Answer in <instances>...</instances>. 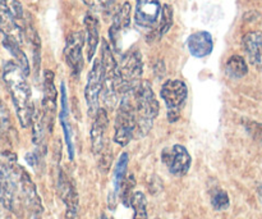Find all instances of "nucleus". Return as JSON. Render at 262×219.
<instances>
[{"mask_svg": "<svg viewBox=\"0 0 262 219\" xmlns=\"http://www.w3.org/2000/svg\"><path fill=\"white\" fill-rule=\"evenodd\" d=\"M0 203L10 213L28 219H40L43 208L27 172L19 166L0 162Z\"/></svg>", "mask_w": 262, "mask_h": 219, "instance_id": "1", "label": "nucleus"}, {"mask_svg": "<svg viewBox=\"0 0 262 219\" xmlns=\"http://www.w3.org/2000/svg\"><path fill=\"white\" fill-rule=\"evenodd\" d=\"M26 74L20 71L14 62H7L3 68V78L7 85L14 104L15 113L22 127H28L32 123L35 105L32 103V92L26 79Z\"/></svg>", "mask_w": 262, "mask_h": 219, "instance_id": "2", "label": "nucleus"}, {"mask_svg": "<svg viewBox=\"0 0 262 219\" xmlns=\"http://www.w3.org/2000/svg\"><path fill=\"white\" fill-rule=\"evenodd\" d=\"M133 107L136 113V137H143L151 131L154 121L159 114L158 99L148 81H141L132 92Z\"/></svg>", "mask_w": 262, "mask_h": 219, "instance_id": "3", "label": "nucleus"}, {"mask_svg": "<svg viewBox=\"0 0 262 219\" xmlns=\"http://www.w3.org/2000/svg\"><path fill=\"white\" fill-rule=\"evenodd\" d=\"M143 62L140 51L133 50L124 54L118 63L115 76V91L118 96L132 94L141 82Z\"/></svg>", "mask_w": 262, "mask_h": 219, "instance_id": "4", "label": "nucleus"}, {"mask_svg": "<svg viewBox=\"0 0 262 219\" xmlns=\"http://www.w3.org/2000/svg\"><path fill=\"white\" fill-rule=\"evenodd\" d=\"M136 113L133 107L132 94L122 96L117 115H115L114 141L120 146H125L136 135Z\"/></svg>", "mask_w": 262, "mask_h": 219, "instance_id": "5", "label": "nucleus"}, {"mask_svg": "<svg viewBox=\"0 0 262 219\" xmlns=\"http://www.w3.org/2000/svg\"><path fill=\"white\" fill-rule=\"evenodd\" d=\"M109 125L107 113L104 108H99L95 113L94 123L91 127V148L96 156H100L99 166L102 171L106 172L112 163V154L106 151V130Z\"/></svg>", "mask_w": 262, "mask_h": 219, "instance_id": "6", "label": "nucleus"}, {"mask_svg": "<svg viewBox=\"0 0 262 219\" xmlns=\"http://www.w3.org/2000/svg\"><path fill=\"white\" fill-rule=\"evenodd\" d=\"M160 96L165 103L168 121L176 123L181 118V113L188 97L187 85L181 79H169L161 86Z\"/></svg>", "mask_w": 262, "mask_h": 219, "instance_id": "7", "label": "nucleus"}, {"mask_svg": "<svg viewBox=\"0 0 262 219\" xmlns=\"http://www.w3.org/2000/svg\"><path fill=\"white\" fill-rule=\"evenodd\" d=\"M101 66H102V96L104 102L110 109L115 107L118 103V94L115 91V76H117V67L118 63L115 61L110 45L105 40L101 43Z\"/></svg>", "mask_w": 262, "mask_h": 219, "instance_id": "8", "label": "nucleus"}, {"mask_svg": "<svg viewBox=\"0 0 262 219\" xmlns=\"http://www.w3.org/2000/svg\"><path fill=\"white\" fill-rule=\"evenodd\" d=\"M58 108V91L54 85V72L45 71L43 73V97H42V120L49 132L53 131L54 120Z\"/></svg>", "mask_w": 262, "mask_h": 219, "instance_id": "9", "label": "nucleus"}, {"mask_svg": "<svg viewBox=\"0 0 262 219\" xmlns=\"http://www.w3.org/2000/svg\"><path fill=\"white\" fill-rule=\"evenodd\" d=\"M161 161L168 167L169 172L177 177H182L188 173L192 163L191 155L182 145H173L171 148L163 150Z\"/></svg>", "mask_w": 262, "mask_h": 219, "instance_id": "10", "label": "nucleus"}, {"mask_svg": "<svg viewBox=\"0 0 262 219\" xmlns=\"http://www.w3.org/2000/svg\"><path fill=\"white\" fill-rule=\"evenodd\" d=\"M84 44V35L82 31H76L68 36L64 48V58L67 64L71 68L72 74L74 77H78L83 68V55H82V49Z\"/></svg>", "mask_w": 262, "mask_h": 219, "instance_id": "11", "label": "nucleus"}, {"mask_svg": "<svg viewBox=\"0 0 262 219\" xmlns=\"http://www.w3.org/2000/svg\"><path fill=\"white\" fill-rule=\"evenodd\" d=\"M102 66L100 58L95 59L92 69L90 71L89 77H87V85L84 89V97L87 102V108H89V114H94L99 109V96L102 90Z\"/></svg>", "mask_w": 262, "mask_h": 219, "instance_id": "12", "label": "nucleus"}, {"mask_svg": "<svg viewBox=\"0 0 262 219\" xmlns=\"http://www.w3.org/2000/svg\"><path fill=\"white\" fill-rule=\"evenodd\" d=\"M58 195L66 205V215L68 219L78 218V194L76 186L67 173L59 169L58 174Z\"/></svg>", "mask_w": 262, "mask_h": 219, "instance_id": "13", "label": "nucleus"}, {"mask_svg": "<svg viewBox=\"0 0 262 219\" xmlns=\"http://www.w3.org/2000/svg\"><path fill=\"white\" fill-rule=\"evenodd\" d=\"M161 14L159 0H136L135 21L140 27L152 28L158 25Z\"/></svg>", "mask_w": 262, "mask_h": 219, "instance_id": "14", "label": "nucleus"}, {"mask_svg": "<svg viewBox=\"0 0 262 219\" xmlns=\"http://www.w3.org/2000/svg\"><path fill=\"white\" fill-rule=\"evenodd\" d=\"M187 45L192 55L196 58H205L211 54L214 49V41H212V36L207 31H199L189 36Z\"/></svg>", "mask_w": 262, "mask_h": 219, "instance_id": "15", "label": "nucleus"}, {"mask_svg": "<svg viewBox=\"0 0 262 219\" xmlns=\"http://www.w3.org/2000/svg\"><path fill=\"white\" fill-rule=\"evenodd\" d=\"M243 49L251 63L262 72V32L252 31L245 35L242 40Z\"/></svg>", "mask_w": 262, "mask_h": 219, "instance_id": "16", "label": "nucleus"}, {"mask_svg": "<svg viewBox=\"0 0 262 219\" xmlns=\"http://www.w3.org/2000/svg\"><path fill=\"white\" fill-rule=\"evenodd\" d=\"M130 4L128 2H125L124 4L120 7V9L118 10L117 14L113 18V23L109 28V36L110 41L114 45V48L118 46V38L120 37V33L124 30H127L130 25Z\"/></svg>", "mask_w": 262, "mask_h": 219, "instance_id": "17", "label": "nucleus"}, {"mask_svg": "<svg viewBox=\"0 0 262 219\" xmlns=\"http://www.w3.org/2000/svg\"><path fill=\"white\" fill-rule=\"evenodd\" d=\"M87 32V61H92L99 46V21L94 14L87 13L84 17Z\"/></svg>", "mask_w": 262, "mask_h": 219, "instance_id": "18", "label": "nucleus"}, {"mask_svg": "<svg viewBox=\"0 0 262 219\" xmlns=\"http://www.w3.org/2000/svg\"><path fill=\"white\" fill-rule=\"evenodd\" d=\"M60 105L61 109L59 113V120H60L61 127L64 130V136H66L67 146H68V153H69V159H73L74 156V148H73V141H72V131H71V125H69L68 121V97H67V91L64 84H61V95H60Z\"/></svg>", "mask_w": 262, "mask_h": 219, "instance_id": "19", "label": "nucleus"}, {"mask_svg": "<svg viewBox=\"0 0 262 219\" xmlns=\"http://www.w3.org/2000/svg\"><path fill=\"white\" fill-rule=\"evenodd\" d=\"M3 45H4V48L12 54L13 58L15 59L14 63L19 67L20 71H22L26 76H28V74H30V64H28L27 56H26L25 51L22 50L19 44H18L17 41L4 37V40H3Z\"/></svg>", "mask_w": 262, "mask_h": 219, "instance_id": "20", "label": "nucleus"}, {"mask_svg": "<svg viewBox=\"0 0 262 219\" xmlns=\"http://www.w3.org/2000/svg\"><path fill=\"white\" fill-rule=\"evenodd\" d=\"M225 72L232 78H242L248 73V66L245 58L241 55H233L225 64Z\"/></svg>", "mask_w": 262, "mask_h": 219, "instance_id": "21", "label": "nucleus"}, {"mask_svg": "<svg viewBox=\"0 0 262 219\" xmlns=\"http://www.w3.org/2000/svg\"><path fill=\"white\" fill-rule=\"evenodd\" d=\"M128 163H129V156L127 153H123L118 159V163L114 168V191L115 195L119 194V189L122 186V182L127 176Z\"/></svg>", "mask_w": 262, "mask_h": 219, "instance_id": "22", "label": "nucleus"}, {"mask_svg": "<svg viewBox=\"0 0 262 219\" xmlns=\"http://www.w3.org/2000/svg\"><path fill=\"white\" fill-rule=\"evenodd\" d=\"M159 26L156 28V37L160 38L170 30V27L173 26V8L169 4H164L161 8V14L159 18Z\"/></svg>", "mask_w": 262, "mask_h": 219, "instance_id": "23", "label": "nucleus"}, {"mask_svg": "<svg viewBox=\"0 0 262 219\" xmlns=\"http://www.w3.org/2000/svg\"><path fill=\"white\" fill-rule=\"evenodd\" d=\"M129 207L133 208V219H147V200L142 192H133Z\"/></svg>", "mask_w": 262, "mask_h": 219, "instance_id": "24", "label": "nucleus"}, {"mask_svg": "<svg viewBox=\"0 0 262 219\" xmlns=\"http://www.w3.org/2000/svg\"><path fill=\"white\" fill-rule=\"evenodd\" d=\"M135 186H136V180L133 174L125 177L124 181L122 182V186H120L119 189V195H120V200H122V203L125 205V207H129Z\"/></svg>", "mask_w": 262, "mask_h": 219, "instance_id": "25", "label": "nucleus"}, {"mask_svg": "<svg viewBox=\"0 0 262 219\" xmlns=\"http://www.w3.org/2000/svg\"><path fill=\"white\" fill-rule=\"evenodd\" d=\"M229 196H228L227 191L219 189L215 190L211 195V205L214 209L216 210H225L229 208Z\"/></svg>", "mask_w": 262, "mask_h": 219, "instance_id": "26", "label": "nucleus"}, {"mask_svg": "<svg viewBox=\"0 0 262 219\" xmlns=\"http://www.w3.org/2000/svg\"><path fill=\"white\" fill-rule=\"evenodd\" d=\"M115 0H83L87 7L95 10H105L114 3Z\"/></svg>", "mask_w": 262, "mask_h": 219, "instance_id": "27", "label": "nucleus"}, {"mask_svg": "<svg viewBox=\"0 0 262 219\" xmlns=\"http://www.w3.org/2000/svg\"><path fill=\"white\" fill-rule=\"evenodd\" d=\"M9 113H8L7 108L3 104V102L0 100V131H5L9 127Z\"/></svg>", "mask_w": 262, "mask_h": 219, "instance_id": "28", "label": "nucleus"}, {"mask_svg": "<svg viewBox=\"0 0 262 219\" xmlns=\"http://www.w3.org/2000/svg\"><path fill=\"white\" fill-rule=\"evenodd\" d=\"M248 131H250L251 135H252L253 137H256L258 141H261L262 143V123L251 122Z\"/></svg>", "mask_w": 262, "mask_h": 219, "instance_id": "29", "label": "nucleus"}, {"mask_svg": "<svg viewBox=\"0 0 262 219\" xmlns=\"http://www.w3.org/2000/svg\"><path fill=\"white\" fill-rule=\"evenodd\" d=\"M10 210L8 209V208H5L4 205L0 203V219H12V217H10Z\"/></svg>", "mask_w": 262, "mask_h": 219, "instance_id": "30", "label": "nucleus"}, {"mask_svg": "<svg viewBox=\"0 0 262 219\" xmlns=\"http://www.w3.org/2000/svg\"><path fill=\"white\" fill-rule=\"evenodd\" d=\"M258 195H260V197H261V200H262V185L260 187H258Z\"/></svg>", "mask_w": 262, "mask_h": 219, "instance_id": "31", "label": "nucleus"}, {"mask_svg": "<svg viewBox=\"0 0 262 219\" xmlns=\"http://www.w3.org/2000/svg\"><path fill=\"white\" fill-rule=\"evenodd\" d=\"M101 219H110V218H107L106 215H105V214H102V215H101Z\"/></svg>", "mask_w": 262, "mask_h": 219, "instance_id": "32", "label": "nucleus"}]
</instances>
